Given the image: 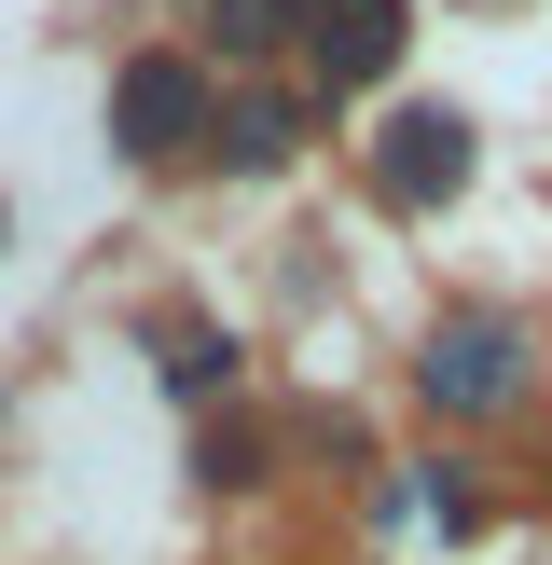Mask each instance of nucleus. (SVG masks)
<instances>
[{
	"instance_id": "39448f33",
	"label": "nucleus",
	"mask_w": 552,
	"mask_h": 565,
	"mask_svg": "<svg viewBox=\"0 0 552 565\" xmlns=\"http://www.w3.org/2000/svg\"><path fill=\"white\" fill-rule=\"evenodd\" d=\"M304 125H318V97L263 83V97H221V110H208V152H221V166H290Z\"/></svg>"
},
{
	"instance_id": "0eeeda50",
	"label": "nucleus",
	"mask_w": 552,
	"mask_h": 565,
	"mask_svg": "<svg viewBox=\"0 0 552 565\" xmlns=\"http://www.w3.org/2000/svg\"><path fill=\"white\" fill-rule=\"evenodd\" d=\"M221 373H235V345H221V331H166V386H180V401H208Z\"/></svg>"
},
{
	"instance_id": "f03ea898",
	"label": "nucleus",
	"mask_w": 552,
	"mask_h": 565,
	"mask_svg": "<svg viewBox=\"0 0 552 565\" xmlns=\"http://www.w3.org/2000/svg\"><path fill=\"white\" fill-rule=\"evenodd\" d=\"M373 193H386L401 221H428L442 193H469V125H456V110H428V97L386 110V125H373Z\"/></svg>"
},
{
	"instance_id": "f257e3e1",
	"label": "nucleus",
	"mask_w": 552,
	"mask_h": 565,
	"mask_svg": "<svg viewBox=\"0 0 552 565\" xmlns=\"http://www.w3.org/2000/svg\"><path fill=\"white\" fill-rule=\"evenodd\" d=\"M208 70L193 55H125L110 70V138H125L138 166H180V152H208Z\"/></svg>"
},
{
	"instance_id": "423d86ee",
	"label": "nucleus",
	"mask_w": 552,
	"mask_h": 565,
	"mask_svg": "<svg viewBox=\"0 0 552 565\" xmlns=\"http://www.w3.org/2000/svg\"><path fill=\"white\" fill-rule=\"evenodd\" d=\"M304 14H318V0H208L221 55H276V42H304Z\"/></svg>"
},
{
	"instance_id": "6e6552de",
	"label": "nucleus",
	"mask_w": 552,
	"mask_h": 565,
	"mask_svg": "<svg viewBox=\"0 0 552 565\" xmlns=\"http://www.w3.org/2000/svg\"><path fill=\"white\" fill-rule=\"evenodd\" d=\"M401 511H414V524H442V539H456V524H469V483H456V469H428V483H414Z\"/></svg>"
},
{
	"instance_id": "7ed1b4c3",
	"label": "nucleus",
	"mask_w": 552,
	"mask_h": 565,
	"mask_svg": "<svg viewBox=\"0 0 552 565\" xmlns=\"http://www.w3.org/2000/svg\"><path fill=\"white\" fill-rule=\"evenodd\" d=\"M414 386H428V414H497L524 386V331L511 318H442L428 359H414Z\"/></svg>"
},
{
	"instance_id": "20e7f679",
	"label": "nucleus",
	"mask_w": 552,
	"mask_h": 565,
	"mask_svg": "<svg viewBox=\"0 0 552 565\" xmlns=\"http://www.w3.org/2000/svg\"><path fill=\"white\" fill-rule=\"evenodd\" d=\"M401 0H318L304 14V55H318V97H359V83H386L401 70Z\"/></svg>"
}]
</instances>
